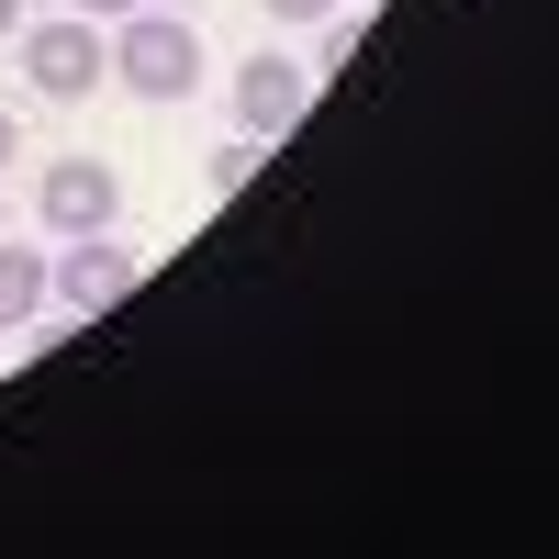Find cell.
Instances as JSON below:
<instances>
[{"label":"cell","mask_w":559,"mask_h":559,"mask_svg":"<svg viewBox=\"0 0 559 559\" xmlns=\"http://www.w3.org/2000/svg\"><path fill=\"white\" fill-rule=\"evenodd\" d=\"M269 12H280V23H324V12H336V0H269Z\"/></svg>","instance_id":"cell-9"},{"label":"cell","mask_w":559,"mask_h":559,"mask_svg":"<svg viewBox=\"0 0 559 559\" xmlns=\"http://www.w3.org/2000/svg\"><path fill=\"white\" fill-rule=\"evenodd\" d=\"M112 213H123V179L102 157H45L34 179V224H45V247H68V236H112Z\"/></svg>","instance_id":"cell-3"},{"label":"cell","mask_w":559,"mask_h":559,"mask_svg":"<svg viewBox=\"0 0 559 559\" xmlns=\"http://www.w3.org/2000/svg\"><path fill=\"white\" fill-rule=\"evenodd\" d=\"M0 236H12V202H0Z\"/></svg>","instance_id":"cell-12"},{"label":"cell","mask_w":559,"mask_h":559,"mask_svg":"<svg viewBox=\"0 0 559 559\" xmlns=\"http://www.w3.org/2000/svg\"><path fill=\"white\" fill-rule=\"evenodd\" d=\"M123 292H134V247H112V236L45 247V302H57V313H112Z\"/></svg>","instance_id":"cell-5"},{"label":"cell","mask_w":559,"mask_h":559,"mask_svg":"<svg viewBox=\"0 0 559 559\" xmlns=\"http://www.w3.org/2000/svg\"><path fill=\"white\" fill-rule=\"evenodd\" d=\"M224 102H236V134L280 146V134L302 123V102H313V68H302V57H269V45H258V57L224 79Z\"/></svg>","instance_id":"cell-4"},{"label":"cell","mask_w":559,"mask_h":559,"mask_svg":"<svg viewBox=\"0 0 559 559\" xmlns=\"http://www.w3.org/2000/svg\"><path fill=\"white\" fill-rule=\"evenodd\" d=\"M34 313H45V247H12V236H0V336H23Z\"/></svg>","instance_id":"cell-6"},{"label":"cell","mask_w":559,"mask_h":559,"mask_svg":"<svg viewBox=\"0 0 559 559\" xmlns=\"http://www.w3.org/2000/svg\"><path fill=\"white\" fill-rule=\"evenodd\" d=\"M0 157H23V112L12 102H0Z\"/></svg>","instance_id":"cell-10"},{"label":"cell","mask_w":559,"mask_h":559,"mask_svg":"<svg viewBox=\"0 0 559 559\" xmlns=\"http://www.w3.org/2000/svg\"><path fill=\"white\" fill-rule=\"evenodd\" d=\"M247 168H258V134H224V146H213V168H202V179H213V191H247Z\"/></svg>","instance_id":"cell-7"},{"label":"cell","mask_w":559,"mask_h":559,"mask_svg":"<svg viewBox=\"0 0 559 559\" xmlns=\"http://www.w3.org/2000/svg\"><path fill=\"white\" fill-rule=\"evenodd\" d=\"M12 34H23V0H0V45H12Z\"/></svg>","instance_id":"cell-11"},{"label":"cell","mask_w":559,"mask_h":559,"mask_svg":"<svg viewBox=\"0 0 559 559\" xmlns=\"http://www.w3.org/2000/svg\"><path fill=\"white\" fill-rule=\"evenodd\" d=\"M112 34V90H134V102H191L202 90V34H191V12H168V0H146V12H123V23H102Z\"/></svg>","instance_id":"cell-1"},{"label":"cell","mask_w":559,"mask_h":559,"mask_svg":"<svg viewBox=\"0 0 559 559\" xmlns=\"http://www.w3.org/2000/svg\"><path fill=\"white\" fill-rule=\"evenodd\" d=\"M68 12H90V23H123V12H146V0H68ZM168 12H191V0H168Z\"/></svg>","instance_id":"cell-8"},{"label":"cell","mask_w":559,"mask_h":559,"mask_svg":"<svg viewBox=\"0 0 559 559\" xmlns=\"http://www.w3.org/2000/svg\"><path fill=\"white\" fill-rule=\"evenodd\" d=\"M12 57L34 79V102H90V90H112V34L90 12H57V23H23Z\"/></svg>","instance_id":"cell-2"}]
</instances>
